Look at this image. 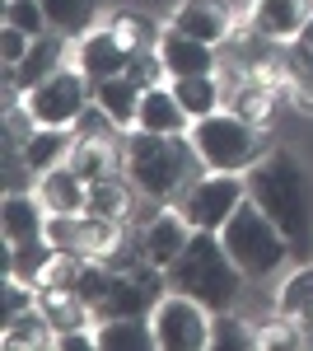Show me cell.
I'll list each match as a JSON object with an SVG mask.
<instances>
[{"mask_svg":"<svg viewBox=\"0 0 313 351\" xmlns=\"http://www.w3.org/2000/svg\"><path fill=\"white\" fill-rule=\"evenodd\" d=\"M89 104H94V80L79 71L75 61H66L56 75L24 89V108L33 112L38 127H75L79 112L89 108Z\"/></svg>","mask_w":313,"mask_h":351,"instance_id":"6","label":"cell"},{"mask_svg":"<svg viewBox=\"0 0 313 351\" xmlns=\"http://www.w3.org/2000/svg\"><path fill=\"white\" fill-rule=\"evenodd\" d=\"M33 192H38V202L47 206V216H79V211L89 206V178H84L79 169H71V160L47 169V173H38Z\"/></svg>","mask_w":313,"mask_h":351,"instance_id":"11","label":"cell"},{"mask_svg":"<svg viewBox=\"0 0 313 351\" xmlns=\"http://www.w3.org/2000/svg\"><path fill=\"white\" fill-rule=\"evenodd\" d=\"M127 80H131V84H140V89H155V84H168L173 75H168V66H164L159 47H150V52H131V61H127Z\"/></svg>","mask_w":313,"mask_h":351,"instance_id":"32","label":"cell"},{"mask_svg":"<svg viewBox=\"0 0 313 351\" xmlns=\"http://www.w3.org/2000/svg\"><path fill=\"white\" fill-rule=\"evenodd\" d=\"M164 276H168V291H183V295L201 300L210 314L234 309L238 295H243V281H248L215 230H197L192 243L183 248V258L164 271Z\"/></svg>","mask_w":313,"mask_h":351,"instance_id":"3","label":"cell"},{"mask_svg":"<svg viewBox=\"0 0 313 351\" xmlns=\"http://www.w3.org/2000/svg\"><path fill=\"white\" fill-rule=\"evenodd\" d=\"M94 347L99 351H155V324L150 319H99L94 324Z\"/></svg>","mask_w":313,"mask_h":351,"instance_id":"20","label":"cell"},{"mask_svg":"<svg viewBox=\"0 0 313 351\" xmlns=\"http://www.w3.org/2000/svg\"><path fill=\"white\" fill-rule=\"evenodd\" d=\"M122 173L140 188L145 202H178L206 173V164L192 136H155L136 127L122 136Z\"/></svg>","mask_w":313,"mask_h":351,"instance_id":"1","label":"cell"},{"mask_svg":"<svg viewBox=\"0 0 313 351\" xmlns=\"http://www.w3.org/2000/svg\"><path fill=\"white\" fill-rule=\"evenodd\" d=\"M276 314H286L295 324L313 328V263H304L299 271H290L286 286L276 291Z\"/></svg>","mask_w":313,"mask_h":351,"instance_id":"28","label":"cell"},{"mask_svg":"<svg viewBox=\"0 0 313 351\" xmlns=\"http://www.w3.org/2000/svg\"><path fill=\"white\" fill-rule=\"evenodd\" d=\"M168 28H178V33H187V38H201V43H210V47H225V43L238 33L234 14H229L220 0H183V5L173 10Z\"/></svg>","mask_w":313,"mask_h":351,"instance_id":"10","label":"cell"},{"mask_svg":"<svg viewBox=\"0 0 313 351\" xmlns=\"http://www.w3.org/2000/svg\"><path fill=\"white\" fill-rule=\"evenodd\" d=\"M42 10H47V19H52L56 33H66L71 43H79L84 33L99 28V10H103V0H42Z\"/></svg>","mask_w":313,"mask_h":351,"instance_id":"25","label":"cell"},{"mask_svg":"<svg viewBox=\"0 0 313 351\" xmlns=\"http://www.w3.org/2000/svg\"><path fill=\"white\" fill-rule=\"evenodd\" d=\"M71 61H75L79 71H84L89 80L99 84V80H112V75H127L131 52L122 47V43H117V33L103 24V28H94V33H84V38H79V43H75V56H71Z\"/></svg>","mask_w":313,"mask_h":351,"instance_id":"12","label":"cell"},{"mask_svg":"<svg viewBox=\"0 0 313 351\" xmlns=\"http://www.w3.org/2000/svg\"><path fill=\"white\" fill-rule=\"evenodd\" d=\"M248 202V173H215L206 169L192 188L178 197V211L192 220V230H225V220Z\"/></svg>","mask_w":313,"mask_h":351,"instance_id":"7","label":"cell"},{"mask_svg":"<svg viewBox=\"0 0 313 351\" xmlns=\"http://www.w3.org/2000/svg\"><path fill=\"white\" fill-rule=\"evenodd\" d=\"M5 347H10V351L56 347V328H52V319H47L38 304H28V309H19V314H10V319H5Z\"/></svg>","mask_w":313,"mask_h":351,"instance_id":"23","label":"cell"},{"mask_svg":"<svg viewBox=\"0 0 313 351\" xmlns=\"http://www.w3.org/2000/svg\"><path fill=\"white\" fill-rule=\"evenodd\" d=\"M136 202H145L140 188L131 183L122 169H112V173L89 178V206L84 211H94V216H103V220H117V225H136Z\"/></svg>","mask_w":313,"mask_h":351,"instance_id":"13","label":"cell"},{"mask_svg":"<svg viewBox=\"0 0 313 351\" xmlns=\"http://www.w3.org/2000/svg\"><path fill=\"white\" fill-rule=\"evenodd\" d=\"M159 56H164V66H168L173 80H178V75H215V71H220V47H210L201 38H187L178 28H164Z\"/></svg>","mask_w":313,"mask_h":351,"instance_id":"14","label":"cell"},{"mask_svg":"<svg viewBox=\"0 0 313 351\" xmlns=\"http://www.w3.org/2000/svg\"><path fill=\"white\" fill-rule=\"evenodd\" d=\"M225 108H234L238 117H248L253 127H266L276 112V84L266 75H243V80L225 94Z\"/></svg>","mask_w":313,"mask_h":351,"instance_id":"21","label":"cell"},{"mask_svg":"<svg viewBox=\"0 0 313 351\" xmlns=\"http://www.w3.org/2000/svg\"><path fill=\"white\" fill-rule=\"evenodd\" d=\"M220 239H225V248H229V258L243 267V276H271V271H276L290 253H295V248H290V239L281 234V225L266 216L253 197H248L234 216L225 220Z\"/></svg>","mask_w":313,"mask_h":351,"instance_id":"5","label":"cell"},{"mask_svg":"<svg viewBox=\"0 0 313 351\" xmlns=\"http://www.w3.org/2000/svg\"><path fill=\"white\" fill-rule=\"evenodd\" d=\"M210 314L201 300L183 295V291H168L155 304L150 324H155L159 351H206L210 347Z\"/></svg>","mask_w":313,"mask_h":351,"instance_id":"8","label":"cell"},{"mask_svg":"<svg viewBox=\"0 0 313 351\" xmlns=\"http://www.w3.org/2000/svg\"><path fill=\"white\" fill-rule=\"evenodd\" d=\"M28 47H33V38H28L24 28L5 24V38H0V56H5V66H19V61L28 56Z\"/></svg>","mask_w":313,"mask_h":351,"instance_id":"33","label":"cell"},{"mask_svg":"<svg viewBox=\"0 0 313 351\" xmlns=\"http://www.w3.org/2000/svg\"><path fill=\"white\" fill-rule=\"evenodd\" d=\"M66 47H71V38H66V33H56V28H47L42 38H33L28 56L14 66V80H19V89H33L38 80L56 75V71L66 66Z\"/></svg>","mask_w":313,"mask_h":351,"instance_id":"18","label":"cell"},{"mask_svg":"<svg viewBox=\"0 0 313 351\" xmlns=\"http://www.w3.org/2000/svg\"><path fill=\"white\" fill-rule=\"evenodd\" d=\"M168 84L178 94V104L192 112V122L225 108V84H220V75H178V80H168Z\"/></svg>","mask_w":313,"mask_h":351,"instance_id":"26","label":"cell"},{"mask_svg":"<svg viewBox=\"0 0 313 351\" xmlns=\"http://www.w3.org/2000/svg\"><path fill=\"white\" fill-rule=\"evenodd\" d=\"M140 84H131L127 75H112V80H99L94 84V104L122 127V132H136V112H140Z\"/></svg>","mask_w":313,"mask_h":351,"instance_id":"22","label":"cell"},{"mask_svg":"<svg viewBox=\"0 0 313 351\" xmlns=\"http://www.w3.org/2000/svg\"><path fill=\"white\" fill-rule=\"evenodd\" d=\"M309 14H313V0H253L248 5V24L271 43H295Z\"/></svg>","mask_w":313,"mask_h":351,"instance_id":"15","label":"cell"},{"mask_svg":"<svg viewBox=\"0 0 313 351\" xmlns=\"http://www.w3.org/2000/svg\"><path fill=\"white\" fill-rule=\"evenodd\" d=\"M5 248L28 243L47 234V206L38 202V192H5Z\"/></svg>","mask_w":313,"mask_h":351,"instance_id":"17","label":"cell"},{"mask_svg":"<svg viewBox=\"0 0 313 351\" xmlns=\"http://www.w3.org/2000/svg\"><path fill=\"white\" fill-rule=\"evenodd\" d=\"M108 28L117 33V43H122L127 52H150V47H159V38H164L168 24H155V19L140 14V10H117V14H108Z\"/></svg>","mask_w":313,"mask_h":351,"instance_id":"27","label":"cell"},{"mask_svg":"<svg viewBox=\"0 0 313 351\" xmlns=\"http://www.w3.org/2000/svg\"><path fill=\"white\" fill-rule=\"evenodd\" d=\"M71 132H75V141H103V145H122V136H127L99 104H89V108L79 112V122Z\"/></svg>","mask_w":313,"mask_h":351,"instance_id":"30","label":"cell"},{"mask_svg":"<svg viewBox=\"0 0 313 351\" xmlns=\"http://www.w3.org/2000/svg\"><path fill=\"white\" fill-rule=\"evenodd\" d=\"M210 347L215 351H253L258 347V328L248 319H238L234 309H220L210 319Z\"/></svg>","mask_w":313,"mask_h":351,"instance_id":"29","label":"cell"},{"mask_svg":"<svg viewBox=\"0 0 313 351\" xmlns=\"http://www.w3.org/2000/svg\"><path fill=\"white\" fill-rule=\"evenodd\" d=\"M248 197L281 225V234L290 239L295 253L309 248V234H313V188H309V169L295 160V155H286V150H266V155L248 169Z\"/></svg>","mask_w":313,"mask_h":351,"instance_id":"2","label":"cell"},{"mask_svg":"<svg viewBox=\"0 0 313 351\" xmlns=\"http://www.w3.org/2000/svg\"><path fill=\"white\" fill-rule=\"evenodd\" d=\"M71 150H75V132H71V127H33L28 141L19 145V160H24L33 173H47V169L71 160Z\"/></svg>","mask_w":313,"mask_h":351,"instance_id":"19","label":"cell"},{"mask_svg":"<svg viewBox=\"0 0 313 351\" xmlns=\"http://www.w3.org/2000/svg\"><path fill=\"white\" fill-rule=\"evenodd\" d=\"M5 24L24 28L28 38H42V33L52 28V19H47L42 0H5Z\"/></svg>","mask_w":313,"mask_h":351,"instance_id":"31","label":"cell"},{"mask_svg":"<svg viewBox=\"0 0 313 351\" xmlns=\"http://www.w3.org/2000/svg\"><path fill=\"white\" fill-rule=\"evenodd\" d=\"M192 220L178 211V202L168 206V202H159L150 216H136V248H140V258L150 263V267L168 271L178 258H183V248L192 243Z\"/></svg>","mask_w":313,"mask_h":351,"instance_id":"9","label":"cell"},{"mask_svg":"<svg viewBox=\"0 0 313 351\" xmlns=\"http://www.w3.org/2000/svg\"><path fill=\"white\" fill-rule=\"evenodd\" d=\"M295 43H304V47H313V14L304 19V28H299V38H295Z\"/></svg>","mask_w":313,"mask_h":351,"instance_id":"34","label":"cell"},{"mask_svg":"<svg viewBox=\"0 0 313 351\" xmlns=\"http://www.w3.org/2000/svg\"><path fill=\"white\" fill-rule=\"evenodd\" d=\"M187 136H192L201 164L215 169V173H248V169L271 150V145H266V127H253V122L238 117L234 108H220V112H210V117H197Z\"/></svg>","mask_w":313,"mask_h":351,"instance_id":"4","label":"cell"},{"mask_svg":"<svg viewBox=\"0 0 313 351\" xmlns=\"http://www.w3.org/2000/svg\"><path fill=\"white\" fill-rule=\"evenodd\" d=\"M56 253H61V248H52L47 234H42V239H28V243H10L5 271H14V276L33 281V286H42V281L52 276V267H56Z\"/></svg>","mask_w":313,"mask_h":351,"instance_id":"24","label":"cell"},{"mask_svg":"<svg viewBox=\"0 0 313 351\" xmlns=\"http://www.w3.org/2000/svg\"><path fill=\"white\" fill-rule=\"evenodd\" d=\"M136 127L155 136H187L192 132V112L178 104L173 84H155L140 94V112H136Z\"/></svg>","mask_w":313,"mask_h":351,"instance_id":"16","label":"cell"}]
</instances>
